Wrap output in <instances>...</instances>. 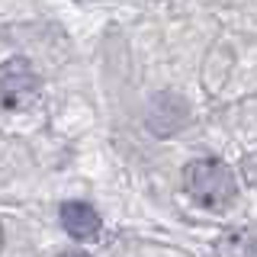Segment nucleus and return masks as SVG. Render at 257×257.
Segmentation results:
<instances>
[{
    "label": "nucleus",
    "mask_w": 257,
    "mask_h": 257,
    "mask_svg": "<svg viewBox=\"0 0 257 257\" xmlns=\"http://www.w3.org/2000/svg\"><path fill=\"white\" fill-rule=\"evenodd\" d=\"M58 257H90V254H84V251H64V254H58Z\"/></svg>",
    "instance_id": "nucleus-4"
},
{
    "label": "nucleus",
    "mask_w": 257,
    "mask_h": 257,
    "mask_svg": "<svg viewBox=\"0 0 257 257\" xmlns=\"http://www.w3.org/2000/svg\"><path fill=\"white\" fill-rule=\"evenodd\" d=\"M61 225H64V231L77 241H93L103 228L96 209H90L87 203H64L61 206Z\"/></svg>",
    "instance_id": "nucleus-3"
},
{
    "label": "nucleus",
    "mask_w": 257,
    "mask_h": 257,
    "mask_svg": "<svg viewBox=\"0 0 257 257\" xmlns=\"http://www.w3.org/2000/svg\"><path fill=\"white\" fill-rule=\"evenodd\" d=\"M0 251H4V228H0Z\"/></svg>",
    "instance_id": "nucleus-5"
},
{
    "label": "nucleus",
    "mask_w": 257,
    "mask_h": 257,
    "mask_svg": "<svg viewBox=\"0 0 257 257\" xmlns=\"http://www.w3.org/2000/svg\"><path fill=\"white\" fill-rule=\"evenodd\" d=\"M183 180H187V193L193 196V203L209 209V212H225L238 199V180L231 174V167L222 164V161L212 158L193 161Z\"/></svg>",
    "instance_id": "nucleus-1"
},
{
    "label": "nucleus",
    "mask_w": 257,
    "mask_h": 257,
    "mask_svg": "<svg viewBox=\"0 0 257 257\" xmlns=\"http://www.w3.org/2000/svg\"><path fill=\"white\" fill-rule=\"evenodd\" d=\"M42 84L26 58H10L0 64V112H26L39 103Z\"/></svg>",
    "instance_id": "nucleus-2"
}]
</instances>
